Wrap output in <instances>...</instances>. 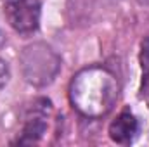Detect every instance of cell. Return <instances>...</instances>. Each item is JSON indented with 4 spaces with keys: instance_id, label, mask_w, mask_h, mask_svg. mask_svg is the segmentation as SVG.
I'll return each mask as SVG.
<instances>
[{
    "instance_id": "cell-7",
    "label": "cell",
    "mask_w": 149,
    "mask_h": 147,
    "mask_svg": "<svg viewBox=\"0 0 149 147\" xmlns=\"http://www.w3.org/2000/svg\"><path fill=\"white\" fill-rule=\"evenodd\" d=\"M9 78H10V68L3 59H0V90L9 83Z\"/></svg>"
},
{
    "instance_id": "cell-3",
    "label": "cell",
    "mask_w": 149,
    "mask_h": 147,
    "mask_svg": "<svg viewBox=\"0 0 149 147\" xmlns=\"http://www.w3.org/2000/svg\"><path fill=\"white\" fill-rule=\"evenodd\" d=\"M3 14L9 26L19 35H31L40 26V0H5Z\"/></svg>"
},
{
    "instance_id": "cell-5",
    "label": "cell",
    "mask_w": 149,
    "mask_h": 147,
    "mask_svg": "<svg viewBox=\"0 0 149 147\" xmlns=\"http://www.w3.org/2000/svg\"><path fill=\"white\" fill-rule=\"evenodd\" d=\"M109 137L114 144L120 146H130L135 137L139 135V121L130 111H121L116 119H113L108 130Z\"/></svg>"
},
{
    "instance_id": "cell-1",
    "label": "cell",
    "mask_w": 149,
    "mask_h": 147,
    "mask_svg": "<svg viewBox=\"0 0 149 147\" xmlns=\"http://www.w3.org/2000/svg\"><path fill=\"white\" fill-rule=\"evenodd\" d=\"M116 76L102 66H88L73 76L70 85V101L80 114L87 118H102L111 112L118 101Z\"/></svg>"
},
{
    "instance_id": "cell-8",
    "label": "cell",
    "mask_w": 149,
    "mask_h": 147,
    "mask_svg": "<svg viewBox=\"0 0 149 147\" xmlns=\"http://www.w3.org/2000/svg\"><path fill=\"white\" fill-rule=\"evenodd\" d=\"M141 95L149 99V69L148 73L142 76V81H141Z\"/></svg>"
},
{
    "instance_id": "cell-10",
    "label": "cell",
    "mask_w": 149,
    "mask_h": 147,
    "mask_svg": "<svg viewBox=\"0 0 149 147\" xmlns=\"http://www.w3.org/2000/svg\"><path fill=\"white\" fill-rule=\"evenodd\" d=\"M2 42H3V38H2V33H0V45H2Z\"/></svg>"
},
{
    "instance_id": "cell-6",
    "label": "cell",
    "mask_w": 149,
    "mask_h": 147,
    "mask_svg": "<svg viewBox=\"0 0 149 147\" xmlns=\"http://www.w3.org/2000/svg\"><path fill=\"white\" fill-rule=\"evenodd\" d=\"M139 61L144 69H149V37H146L141 43V52H139Z\"/></svg>"
},
{
    "instance_id": "cell-2",
    "label": "cell",
    "mask_w": 149,
    "mask_h": 147,
    "mask_svg": "<svg viewBox=\"0 0 149 147\" xmlns=\"http://www.w3.org/2000/svg\"><path fill=\"white\" fill-rule=\"evenodd\" d=\"M21 69L28 83L45 87L49 85L61 69L59 55L45 43H33L19 55Z\"/></svg>"
},
{
    "instance_id": "cell-4",
    "label": "cell",
    "mask_w": 149,
    "mask_h": 147,
    "mask_svg": "<svg viewBox=\"0 0 149 147\" xmlns=\"http://www.w3.org/2000/svg\"><path fill=\"white\" fill-rule=\"evenodd\" d=\"M50 111V101L47 99H38L30 107L24 125L21 130V135L16 139L14 144L19 146H28V144H37L42 140V137L47 132V114Z\"/></svg>"
},
{
    "instance_id": "cell-9",
    "label": "cell",
    "mask_w": 149,
    "mask_h": 147,
    "mask_svg": "<svg viewBox=\"0 0 149 147\" xmlns=\"http://www.w3.org/2000/svg\"><path fill=\"white\" fill-rule=\"evenodd\" d=\"M139 2H142V3H149V0H139Z\"/></svg>"
}]
</instances>
